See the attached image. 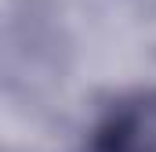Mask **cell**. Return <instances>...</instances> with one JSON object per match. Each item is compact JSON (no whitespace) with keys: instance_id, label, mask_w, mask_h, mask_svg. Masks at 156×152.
<instances>
[{"instance_id":"cell-1","label":"cell","mask_w":156,"mask_h":152,"mask_svg":"<svg viewBox=\"0 0 156 152\" xmlns=\"http://www.w3.org/2000/svg\"><path fill=\"white\" fill-rule=\"evenodd\" d=\"M94 152H156V91L120 98L94 130Z\"/></svg>"}]
</instances>
